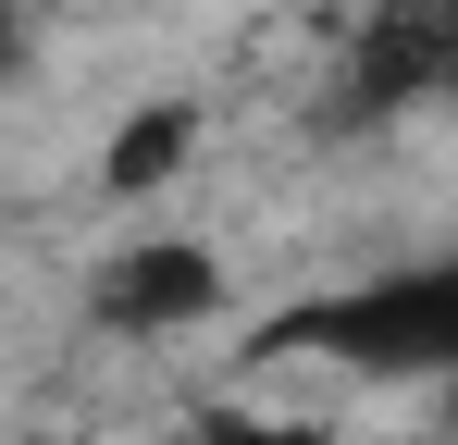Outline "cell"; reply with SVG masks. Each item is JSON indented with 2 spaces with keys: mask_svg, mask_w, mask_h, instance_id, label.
Returning a JSON list of instances; mask_svg holds the SVG:
<instances>
[{
  "mask_svg": "<svg viewBox=\"0 0 458 445\" xmlns=\"http://www.w3.org/2000/svg\"><path fill=\"white\" fill-rule=\"evenodd\" d=\"M248 359H298L335 383H458V260H384L360 285H322L298 309H273V334Z\"/></svg>",
  "mask_w": 458,
  "mask_h": 445,
  "instance_id": "1",
  "label": "cell"
},
{
  "mask_svg": "<svg viewBox=\"0 0 458 445\" xmlns=\"http://www.w3.org/2000/svg\"><path fill=\"white\" fill-rule=\"evenodd\" d=\"M224 309H235V260L211 235H186V222H137V235H112V248L87 260V334H112V347L199 334V322H224Z\"/></svg>",
  "mask_w": 458,
  "mask_h": 445,
  "instance_id": "2",
  "label": "cell"
},
{
  "mask_svg": "<svg viewBox=\"0 0 458 445\" xmlns=\"http://www.w3.org/2000/svg\"><path fill=\"white\" fill-rule=\"evenodd\" d=\"M458 99V0H372L347 25V124H409Z\"/></svg>",
  "mask_w": 458,
  "mask_h": 445,
  "instance_id": "3",
  "label": "cell"
},
{
  "mask_svg": "<svg viewBox=\"0 0 458 445\" xmlns=\"http://www.w3.org/2000/svg\"><path fill=\"white\" fill-rule=\"evenodd\" d=\"M186 161H199V112H186V99H149V112H124V137H99L87 186H99L112 211H149Z\"/></svg>",
  "mask_w": 458,
  "mask_h": 445,
  "instance_id": "4",
  "label": "cell"
},
{
  "mask_svg": "<svg viewBox=\"0 0 458 445\" xmlns=\"http://www.w3.org/2000/svg\"><path fill=\"white\" fill-rule=\"evenodd\" d=\"M149 445H335V421H310V408H186V421H161Z\"/></svg>",
  "mask_w": 458,
  "mask_h": 445,
  "instance_id": "5",
  "label": "cell"
},
{
  "mask_svg": "<svg viewBox=\"0 0 458 445\" xmlns=\"http://www.w3.org/2000/svg\"><path fill=\"white\" fill-rule=\"evenodd\" d=\"M25 63H38V25H25V0H0V87H25Z\"/></svg>",
  "mask_w": 458,
  "mask_h": 445,
  "instance_id": "6",
  "label": "cell"
},
{
  "mask_svg": "<svg viewBox=\"0 0 458 445\" xmlns=\"http://www.w3.org/2000/svg\"><path fill=\"white\" fill-rule=\"evenodd\" d=\"M434 408H446V421H458V383H434Z\"/></svg>",
  "mask_w": 458,
  "mask_h": 445,
  "instance_id": "7",
  "label": "cell"
}]
</instances>
